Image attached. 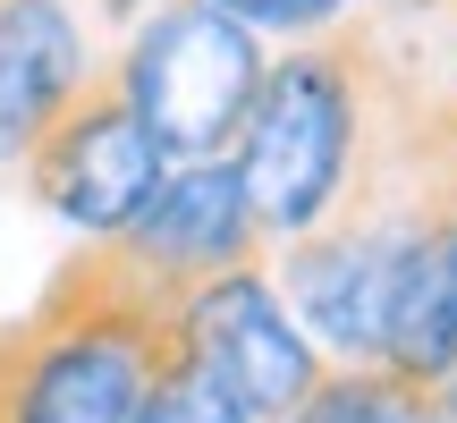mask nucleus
I'll return each mask as SVG.
<instances>
[{"label":"nucleus","instance_id":"nucleus-14","mask_svg":"<svg viewBox=\"0 0 457 423\" xmlns=\"http://www.w3.org/2000/svg\"><path fill=\"white\" fill-rule=\"evenodd\" d=\"M398 9H441V0H398Z\"/></svg>","mask_w":457,"mask_h":423},{"label":"nucleus","instance_id":"nucleus-7","mask_svg":"<svg viewBox=\"0 0 457 423\" xmlns=\"http://www.w3.org/2000/svg\"><path fill=\"white\" fill-rule=\"evenodd\" d=\"M94 77L68 0H0V170L26 162L43 119Z\"/></svg>","mask_w":457,"mask_h":423},{"label":"nucleus","instance_id":"nucleus-12","mask_svg":"<svg viewBox=\"0 0 457 423\" xmlns=\"http://www.w3.org/2000/svg\"><path fill=\"white\" fill-rule=\"evenodd\" d=\"M94 9L111 17V26H136V17H153V9H162V0H94Z\"/></svg>","mask_w":457,"mask_h":423},{"label":"nucleus","instance_id":"nucleus-8","mask_svg":"<svg viewBox=\"0 0 457 423\" xmlns=\"http://www.w3.org/2000/svg\"><path fill=\"white\" fill-rule=\"evenodd\" d=\"M381 364L424 381V390L441 373H457V187L424 212V228L398 254L390 322H381Z\"/></svg>","mask_w":457,"mask_h":423},{"label":"nucleus","instance_id":"nucleus-13","mask_svg":"<svg viewBox=\"0 0 457 423\" xmlns=\"http://www.w3.org/2000/svg\"><path fill=\"white\" fill-rule=\"evenodd\" d=\"M432 423H457V373L432 381Z\"/></svg>","mask_w":457,"mask_h":423},{"label":"nucleus","instance_id":"nucleus-1","mask_svg":"<svg viewBox=\"0 0 457 423\" xmlns=\"http://www.w3.org/2000/svg\"><path fill=\"white\" fill-rule=\"evenodd\" d=\"M170 339L179 288L119 237H85L34 305L0 322V423H145Z\"/></svg>","mask_w":457,"mask_h":423},{"label":"nucleus","instance_id":"nucleus-2","mask_svg":"<svg viewBox=\"0 0 457 423\" xmlns=\"http://www.w3.org/2000/svg\"><path fill=\"white\" fill-rule=\"evenodd\" d=\"M390 85H398V60L381 51L373 26H347V17L305 34L296 51H279L262 68L254 111H245L228 162H237L271 245L305 237V228H322L339 212V195L356 187L364 145L381 128Z\"/></svg>","mask_w":457,"mask_h":423},{"label":"nucleus","instance_id":"nucleus-6","mask_svg":"<svg viewBox=\"0 0 457 423\" xmlns=\"http://www.w3.org/2000/svg\"><path fill=\"white\" fill-rule=\"evenodd\" d=\"M119 245H128L153 279L195 288V279H212V271L262 262V254H271V228H262L254 195H245L237 162L212 153V162H170V178L153 187L145 220H136Z\"/></svg>","mask_w":457,"mask_h":423},{"label":"nucleus","instance_id":"nucleus-11","mask_svg":"<svg viewBox=\"0 0 457 423\" xmlns=\"http://www.w3.org/2000/svg\"><path fill=\"white\" fill-rule=\"evenodd\" d=\"M212 9H228L254 34H322V26H339L356 0H212Z\"/></svg>","mask_w":457,"mask_h":423},{"label":"nucleus","instance_id":"nucleus-3","mask_svg":"<svg viewBox=\"0 0 457 423\" xmlns=\"http://www.w3.org/2000/svg\"><path fill=\"white\" fill-rule=\"evenodd\" d=\"M262 68L271 60H262L254 26H237L212 0H162L153 17H136L111 77L128 85L136 119L153 128V145L170 162H212V153L237 145Z\"/></svg>","mask_w":457,"mask_h":423},{"label":"nucleus","instance_id":"nucleus-10","mask_svg":"<svg viewBox=\"0 0 457 423\" xmlns=\"http://www.w3.org/2000/svg\"><path fill=\"white\" fill-rule=\"evenodd\" d=\"M145 423H262V415L237 407V398H228L220 381L204 373V364L187 356L179 339H170L162 373H153V398H145Z\"/></svg>","mask_w":457,"mask_h":423},{"label":"nucleus","instance_id":"nucleus-9","mask_svg":"<svg viewBox=\"0 0 457 423\" xmlns=\"http://www.w3.org/2000/svg\"><path fill=\"white\" fill-rule=\"evenodd\" d=\"M279 423H432V390L390 364H322V381Z\"/></svg>","mask_w":457,"mask_h":423},{"label":"nucleus","instance_id":"nucleus-4","mask_svg":"<svg viewBox=\"0 0 457 423\" xmlns=\"http://www.w3.org/2000/svg\"><path fill=\"white\" fill-rule=\"evenodd\" d=\"M17 178H26V195L43 212H60L77 237H128V228L145 220L153 187L170 178V153L153 145V128L136 119L128 85H119L111 68H94V77L43 119V136H34L26 162H17Z\"/></svg>","mask_w":457,"mask_h":423},{"label":"nucleus","instance_id":"nucleus-5","mask_svg":"<svg viewBox=\"0 0 457 423\" xmlns=\"http://www.w3.org/2000/svg\"><path fill=\"white\" fill-rule=\"evenodd\" d=\"M179 347L262 423H279L330 364L305 339V322L288 313V296H279V279L262 262H237V271H212L195 288H179Z\"/></svg>","mask_w":457,"mask_h":423}]
</instances>
